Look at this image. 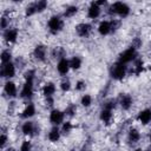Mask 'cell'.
<instances>
[{"mask_svg":"<svg viewBox=\"0 0 151 151\" xmlns=\"http://www.w3.org/2000/svg\"><path fill=\"white\" fill-rule=\"evenodd\" d=\"M47 1L46 0H39V1H37L35 2V7H37V12L38 13H41V12H44L46 8H47Z\"/></svg>","mask_w":151,"mask_h":151,"instance_id":"obj_32","label":"cell"},{"mask_svg":"<svg viewBox=\"0 0 151 151\" xmlns=\"http://www.w3.org/2000/svg\"><path fill=\"white\" fill-rule=\"evenodd\" d=\"M72 129H73V125H72L71 122H64V123L61 124L60 131H61V133L67 134V133H70V132L72 131Z\"/></svg>","mask_w":151,"mask_h":151,"instance_id":"obj_30","label":"cell"},{"mask_svg":"<svg viewBox=\"0 0 151 151\" xmlns=\"http://www.w3.org/2000/svg\"><path fill=\"white\" fill-rule=\"evenodd\" d=\"M97 31L98 33L101 35V37H106L109 35L111 32H112V26H111V21L109 20H101L97 27Z\"/></svg>","mask_w":151,"mask_h":151,"instance_id":"obj_16","label":"cell"},{"mask_svg":"<svg viewBox=\"0 0 151 151\" xmlns=\"http://www.w3.org/2000/svg\"><path fill=\"white\" fill-rule=\"evenodd\" d=\"M127 73V66L120 61H116L110 68V76L114 80H123Z\"/></svg>","mask_w":151,"mask_h":151,"instance_id":"obj_3","label":"cell"},{"mask_svg":"<svg viewBox=\"0 0 151 151\" xmlns=\"http://www.w3.org/2000/svg\"><path fill=\"white\" fill-rule=\"evenodd\" d=\"M137 58H138L137 50H136L133 46H131V47H129V48L124 50V51L119 54L118 61H120V63H123V64L127 65L129 63H133Z\"/></svg>","mask_w":151,"mask_h":151,"instance_id":"obj_5","label":"cell"},{"mask_svg":"<svg viewBox=\"0 0 151 151\" xmlns=\"http://www.w3.org/2000/svg\"><path fill=\"white\" fill-rule=\"evenodd\" d=\"M100 13H101V7H99L97 4H96V1H92V2H90V5H88V7H87V12H86V14H87V18L88 19H97L99 15H100Z\"/></svg>","mask_w":151,"mask_h":151,"instance_id":"obj_14","label":"cell"},{"mask_svg":"<svg viewBox=\"0 0 151 151\" xmlns=\"http://www.w3.org/2000/svg\"><path fill=\"white\" fill-rule=\"evenodd\" d=\"M33 57L38 61H45L47 58V47L42 44H39L33 50Z\"/></svg>","mask_w":151,"mask_h":151,"instance_id":"obj_11","label":"cell"},{"mask_svg":"<svg viewBox=\"0 0 151 151\" xmlns=\"http://www.w3.org/2000/svg\"><path fill=\"white\" fill-rule=\"evenodd\" d=\"M149 70H150V72H151V65H150V66H149Z\"/></svg>","mask_w":151,"mask_h":151,"instance_id":"obj_40","label":"cell"},{"mask_svg":"<svg viewBox=\"0 0 151 151\" xmlns=\"http://www.w3.org/2000/svg\"><path fill=\"white\" fill-rule=\"evenodd\" d=\"M5 151H17V150H15L14 147H12V146H9V147H7V149H6Z\"/></svg>","mask_w":151,"mask_h":151,"instance_id":"obj_38","label":"cell"},{"mask_svg":"<svg viewBox=\"0 0 151 151\" xmlns=\"http://www.w3.org/2000/svg\"><path fill=\"white\" fill-rule=\"evenodd\" d=\"M17 73V67L14 63H8V64H1V68H0V76L4 79L11 80Z\"/></svg>","mask_w":151,"mask_h":151,"instance_id":"obj_6","label":"cell"},{"mask_svg":"<svg viewBox=\"0 0 151 151\" xmlns=\"http://www.w3.org/2000/svg\"><path fill=\"white\" fill-rule=\"evenodd\" d=\"M92 32V25L88 22H80L76 26V33L80 38H87Z\"/></svg>","mask_w":151,"mask_h":151,"instance_id":"obj_10","label":"cell"},{"mask_svg":"<svg viewBox=\"0 0 151 151\" xmlns=\"http://www.w3.org/2000/svg\"><path fill=\"white\" fill-rule=\"evenodd\" d=\"M34 79H35V72L33 70H27L25 72V83L21 87V91L19 93L20 98L22 99H31L34 94Z\"/></svg>","mask_w":151,"mask_h":151,"instance_id":"obj_1","label":"cell"},{"mask_svg":"<svg viewBox=\"0 0 151 151\" xmlns=\"http://www.w3.org/2000/svg\"><path fill=\"white\" fill-rule=\"evenodd\" d=\"M47 28L51 34H58L64 28V19L60 15H52L47 21Z\"/></svg>","mask_w":151,"mask_h":151,"instance_id":"obj_4","label":"cell"},{"mask_svg":"<svg viewBox=\"0 0 151 151\" xmlns=\"http://www.w3.org/2000/svg\"><path fill=\"white\" fill-rule=\"evenodd\" d=\"M77 12H78V7L77 6H68L64 11V17L65 18H72L73 15L77 14Z\"/></svg>","mask_w":151,"mask_h":151,"instance_id":"obj_28","label":"cell"},{"mask_svg":"<svg viewBox=\"0 0 151 151\" xmlns=\"http://www.w3.org/2000/svg\"><path fill=\"white\" fill-rule=\"evenodd\" d=\"M7 142H8V136H7L5 132H2V133L0 134V147H1V149H5Z\"/></svg>","mask_w":151,"mask_h":151,"instance_id":"obj_36","label":"cell"},{"mask_svg":"<svg viewBox=\"0 0 151 151\" xmlns=\"http://www.w3.org/2000/svg\"><path fill=\"white\" fill-rule=\"evenodd\" d=\"M18 37H19V31L15 27H9L2 32V39L7 44H14L18 40Z\"/></svg>","mask_w":151,"mask_h":151,"instance_id":"obj_8","label":"cell"},{"mask_svg":"<svg viewBox=\"0 0 151 151\" xmlns=\"http://www.w3.org/2000/svg\"><path fill=\"white\" fill-rule=\"evenodd\" d=\"M64 112H65V116H67V117H73V116H76V113H77V106H76L74 104H68V105L65 107Z\"/></svg>","mask_w":151,"mask_h":151,"instance_id":"obj_29","label":"cell"},{"mask_svg":"<svg viewBox=\"0 0 151 151\" xmlns=\"http://www.w3.org/2000/svg\"><path fill=\"white\" fill-rule=\"evenodd\" d=\"M81 65H83V60H81V58L80 57H78V55H73L71 59H70V66H71V68L72 70H79L80 67H81Z\"/></svg>","mask_w":151,"mask_h":151,"instance_id":"obj_24","label":"cell"},{"mask_svg":"<svg viewBox=\"0 0 151 151\" xmlns=\"http://www.w3.org/2000/svg\"><path fill=\"white\" fill-rule=\"evenodd\" d=\"M55 91H57V86H55V84L52 83V81H47L46 84H44V86H42V88H41V92H42V94H44L45 98H51V97H53L54 93H55Z\"/></svg>","mask_w":151,"mask_h":151,"instance_id":"obj_17","label":"cell"},{"mask_svg":"<svg viewBox=\"0 0 151 151\" xmlns=\"http://www.w3.org/2000/svg\"><path fill=\"white\" fill-rule=\"evenodd\" d=\"M0 27L2 31H6L7 28H9V18L6 15H2L0 19Z\"/></svg>","mask_w":151,"mask_h":151,"instance_id":"obj_33","label":"cell"},{"mask_svg":"<svg viewBox=\"0 0 151 151\" xmlns=\"http://www.w3.org/2000/svg\"><path fill=\"white\" fill-rule=\"evenodd\" d=\"M112 118H113V113H112V110H109V109H101L100 113H99V119L101 123L109 125L111 122H112Z\"/></svg>","mask_w":151,"mask_h":151,"instance_id":"obj_21","label":"cell"},{"mask_svg":"<svg viewBox=\"0 0 151 151\" xmlns=\"http://www.w3.org/2000/svg\"><path fill=\"white\" fill-rule=\"evenodd\" d=\"M60 137H61V131L58 126H53L47 133V139L51 143H58L60 140Z\"/></svg>","mask_w":151,"mask_h":151,"instance_id":"obj_20","label":"cell"},{"mask_svg":"<svg viewBox=\"0 0 151 151\" xmlns=\"http://www.w3.org/2000/svg\"><path fill=\"white\" fill-rule=\"evenodd\" d=\"M38 12H37V7H35V2H32V4H29L28 6H26V8H25V17H32V15H34V14H37Z\"/></svg>","mask_w":151,"mask_h":151,"instance_id":"obj_27","label":"cell"},{"mask_svg":"<svg viewBox=\"0 0 151 151\" xmlns=\"http://www.w3.org/2000/svg\"><path fill=\"white\" fill-rule=\"evenodd\" d=\"M92 101H93L92 96H91V94H87V93L83 94L81 98H80V104H81V106H84V107H90V106L92 105Z\"/></svg>","mask_w":151,"mask_h":151,"instance_id":"obj_26","label":"cell"},{"mask_svg":"<svg viewBox=\"0 0 151 151\" xmlns=\"http://www.w3.org/2000/svg\"><path fill=\"white\" fill-rule=\"evenodd\" d=\"M19 150H20V151H32V142L28 140V139L22 140L21 144H20Z\"/></svg>","mask_w":151,"mask_h":151,"instance_id":"obj_31","label":"cell"},{"mask_svg":"<svg viewBox=\"0 0 151 151\" xmlns=\"http://www.w3.org/2000/svg\"><path fill=\"white\" fill-rule=\"evenodd\" d=\"M150 142H151V133H150Z\"/></svg>","mask_w":151,"mask_h":151,"instance_id":"obj_41","label":"cell"},{"mask_svg":"<svg viewBox=\"0 0 151 151\" xmlns=\"http://www.w3.org/2000/svg\"><path fill=\"white\" fill-rule=\"evenodd\" d=\"M133 151H144L142 147H138V149H136V150H133Z\"/></svg>","mask_w":151,"mask_h":151,"instance_id":"obj_39","label":"cell"},{"mask_svg":"<svg viewBox=\"0 0 151 151\" xmlns=\"http://www.w3.org/2000/svg\"><path fill=\"white\" fill-rule=\"evenodd\" d=\"M131 9L129 7L127 4L122 2V1H116L113 4H111L107 8V13L110 15H118L119 18H126L129 17Z\"/></svg>","mask_w":151,"mask_h":151,"instance_id":"obj_2","label":"cell"},{"mask_svg":"<svg viewBox=\"0 0 151 151\" xmlns=\"http://www.w3.org/2000/svg\"><path fill=\"white\" fill-rule=\"evenodd\" d=\"M144 70V63L140 58H137L134 61H133V67H132V72L136 74V76H139Z\"/></svg>","mask_w":151,"mask_h":151,"instance_id":"obj_23","label":"cell"},{"mask_svg":"<svg viewBox=\"0 0 151 151\" xmlns=\"http://www.w3.org/2000/svg\"><path fill=\"white\" fill-rule=\"evenodd\" d=\"M104 109H109V110H113L114 107H116V100H113V99H110V100H106L105 103H104V106H103Z\"/></svg>","mask_w":151,"mask_h":151,"instance_id":"obj_37","label":"cell"},{"mask_svg":"<svg viewBox=\"0 0 151 151\" xmlns=\"http://www.w3.org/2000/svg\"><path fill=\"white\" fill-rule=\"evenodd\" d=\"M37 113V107L33 103H28L26 104V106L24 107L22 112H21V117L25 119H31L32 117H34V114Z\"/></svg>","mask_w":151,"mask_h":151,"instance_id":"obj_19","label":"cell"},{"mask_svg":"<svg viewBox=\"0 0 151 151\" xmlns=\"http://www.w3.org/2000/svg\"><path fill=\"white\" fill-rule=\"evenodd\" d=\"M118 104H119V106L122 107L123 111H129L132 107V105H133V98L130 94L124 93V94L120 96Z\"/></svg>","mask_w":151,"mask_h":151,"instance_id":"obj_12","label":"cell"},{"mask_svg":"<svg viewBox=\"0 0 151 151\" xmlns=\"http://www.w3.org/2000/svg\"><path fill=\"white\" fill-rule=\"evenodd\" d=\"M71 70V66H70V60L66 59V58H61L58 60L57 63V71L60 76H65L68 73V71Z\"/></svg>","mask_w":151,"mask_h":151,"instance_id":"obj_15","label":"cell"},{"mask_svg":"<svg viewBox=\"0 0 151 151\" xmlns=\"http://www.w3.org/2000/svg\"><path fill=\"white\" fill-rule=\"evenodd\" d=\"M59 86H60V90L63 92H68L71 90V83H70V80H63Z\"/></svg>","mask_w":151,"mask_h":151,"instance_id":"obj_34","label":"cell"},{"mask_svg":"<svg viewBox=\"0 0 151 151\" xmlns=\"http://www.w3.org/2000/svg\"><path fill=\"white\" fill-rule=\"evenodd\" d=\"M0 60L1 64H8L12 61V52L9 50H2L1 54H0Z\"/></svg>","mask_w":151,"mask_h":151,"instance_id":"obj_25","label":"cell"},{"mask_svg":"<svg viewBox=\"0 0 151 151\" xmlns=\"http://www.w3.org/2000/svg\"><path fill=\"white\" fill-rule=\"evenodd\" d=\"M4 93L8 98H15L18 96V86L12 80H6L4 84Z\"/></svg>","mask_w":151,"mask_h":151,"instance_id":"obj_9","label":"cell"},{"mask_svg":"<svg viewBox=\"0 0 151 151\" xmlns=\"http://www.w3.org/2000/svg\"><path fill=\"white\" fill-rule=\"evenodd\" d=\"M35 129H37V126H35L34 122H32L29 119L25 120L22 123V125H21V132H22L24 136H28V137L29 136H34Z\"/></svg>","mask_w":151,"mask_h":151,"instance_id":"obj_13","label":"cell"},{"mask_svg":"<svg viewBox=\"0 0 151 151\" xmlns=\"http://www.w3.org/2000/svg\"><path fill=\"white\" fill-rule=\"evenodd\" d=\"M140 132H139V130L138 129H136V127H131V129H129V131H127V140L131 143V144H136V143H138L139 140H140Z\"/></svg>","mask_w":151,"mask_h":151,"instance_id":"obj_22","label":"cell"},{"mask_svg":"<svg viewBox=\"0 0 151 151\" xmlns=\"http://www.w3.org/2000/svg\"><path fill=\"white\" fill-rule=\"evenodd\" d=\"M137 119L142 125H147L151 122V109H144L139 111Z\"/></svg>","mask_w":151,"mask_h":151,"instance_id":"obj_18","label":"cell"},{"mask_svg":"<svg viewBox=\"0 0 151 151\" xmlns=\"http://www.w3.org/2000/svg\"><path fill=\"white\" fill-rule=\"evenodd\" d=\"M64 118H65V112L59 110V109H53L51 110L50 112V116H48V119H50V123L54 126H58V125H61L64 123Z\"/></svg>","mask_w":151,"mask_h":151,"instance_id":"obj_7","label":"cell"},{"mask_svg":"<svg viewBox=\"0 0 151 151\" xmlns=\"http://www.w3.org/2000/svg\"><path fill=\"white\" fill-rule=\"evenodd\" d=\"M74 88H76V91L81 92V91H84V90L86 88V83H85L84 80H78V81H76Z\"/></svg>","mask_w":151,"mask_h":151,"instance_id":"obj_35","label":"cell"}]
</instances>
